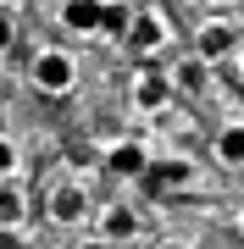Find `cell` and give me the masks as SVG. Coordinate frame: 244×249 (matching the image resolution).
<instances>
[{
    "label": "cell",
    "instance_id": "17",
    "mask_svg": "<svg viewBox=\"0 0 244 249\" xmlns=\"http://www.w3.org/2000/svg\"><path fill=\"white\" fill-rule=\"evenodd\" d=\"M233 100H239V106H244V72H239V78H233Z\"/></svg>",
    "mask_w": 244,
    "mask_h": 249
},
{
    "label": "cell",
    "instance_id": "6",
    "mask_svg": "<svg viewBox=\"0 0 244 249\" xmlns=\"http://www.w3.org/2000/svg\"><path fill=\"white\" fill-rule=\"evenodd\" d=\"M145 166H150V144H139V139H117V144H106V172H111V178L139 183V178H145Z\"/></svg>",
    "mask_w": 244,
    "mask_h": 249
},
{
    "label": "cell",
    "instance_id": "20",
    "mask_svg": "<svg viewBox=\"0 0 244 249\" xmlns=\"http://www.w3.org/2000/svg\"><path fill=\"white\" fill-rule=\"evenodd\" d=\"M161 249H189V244H161Z\"/></svg>",
    "mask_w": 244,
    "mask_h": 249
},
{
    "label": "cell",
    "instance_id": "13",
    "mask_svg": "<svg viewBox=\"0 0 244 249\" xmlns=\"http://www.w3.org/2000/svg\"><path fill=\"white\" fill-rule=\"evenodd\" d=\"M17 172H22V150L11 133H0V178H17Z\"/></svg>",
    "mask_w": 244,
    "mask_h": 249
},
{
    "label": "cell",
    "instance_id": "19",
    "mask_svg": "<svg viewBox=\"0 0 244 249\" xmlns=\"http://www.w3.org/2000/svg\"><path fill=\"white\" fill-rule=\"evenodd\" d=\"M239 238H244V205H239Z\"/></svg>",
    "mask_w": 244,
    "mask_h": 249
},
{
    "label": "cell",
    "instance_id": "16",
    "mask_svg": "<svg viewBox=\"0 0 244 249\" xmlns=\"http://www.w3.org/2000/svg\"><path fill=\"white\" fill-rule=\"evenodd\" d=\"M73 249H117V244H111V238H100V232H94V238H78Z\"/></svg>",
    "mask_w": 244,
    "mask_h": 249
},
{
    "label": "cell",
    "instance_id": "10",
    "mask_svg": "<svg viewBox=\"0 0 244 249\" xmlns=\"http://www.w3.org/2000/svg\"><path fill=\"white\" fill-rule=\"evenodd\" d=\"M28 222V194L17 178H0V227H22Z\"/></svg>",
    "mask_w": 244,
    "mask_h": 249
},
{
    "label": "cell",
    "instance_id": "18",
    "mask_svg": "<svg viewBox=\"0 0 244 249\" xmlns=\"http://www.w3.org/2000/svg\"><path fill=\"white\" fill-rule=\"evenodd\" d=\"M233 61H239V72H244V34H239V50H233Z\"/></svg>",
    "mask_w": 244,
    "mask_h": 249
},
{
    "label": "cell",
    "instance_id": "14",
    "mask_svg": "<svg viewBox=\"0 0 244 249\" xmlns=\"http://www.w3.org/2000/svg\"><path fill=\"white\" fill-rule=\"evenodd\" d=\"M200 78H206V61H200V55H189V61L172 67V83H178V89H194Z\"/></svg>",
    "mask_w": 244,
    "mask_h": 249
},
{
    "label": "cell",
    "instance_id": "11",
    "mask_svg": "<svg viewBox=\"0 0 244 249\" xmlns=\"http://www.w3.org/2000/svg\"><path fill=\"white\" fill-rule=\"evenodd\" d=\"M211 155H217L222 166H244V122H227L217 133V144H211Z\"/></svg>",
    "mask_w": 244,
    "mask_h": 249
},
{
    "label": "cell",
    "instance_id": "7",
    "mask_svg": "<svg viewBox=\"0 0 244 249\" xmlns=\"http://www.w3.org/2000/svg\"><path fill=\"white\" fill-rule=\"evenodd\" d=\"M94 227H100V238L128 244V238H139V227H145V222H139V211H133L128 199H106V205L94 211Z\"/></svg>",
    "mask_w": 244,
    "mask_h": 249
},
{
    "label": "cell",
    "instance_id": "5",
    "mask_svg": "<svg viewBox=\"0 0 244 249\" xmlns=\"http://www.w3.org/2000/svg\"><path fill=\"white\" fill-rule=\"evenodd\" d=\"M233 50H239V28L227 22V17H206V22L194 28V55H200L206 67H211V61H227Z\"/></svg>",
    "mask_w": 244,
    "mask_h": 249
},
{
    "label": "cell",
    "instance_id": "2",
    "mask_svg": "<svg viewBox=\"0 0 244 249\" xmlns=\"http://www.w3.org/2000/svg\"><path fill=\"white\" fill-rule=\"evenodd\" d=\"M172 94H178V83H172V72H155V67H139L133 83H128V100H133L139 116H161L172 106Z\"/></svg>",
    "mask_w": 244,
    "mask_h": 249
},
{
    "label": "cell",
    "instance_id": "4",
    "mask_svg": "<svg viewBox=\"0 0 244 249\" xmlns=\"http://www.w3.org/2000/svg\"><path fill=\"white\" fill-rule=\"evenodd\" d=\"M172 45V22L161 11H133V22H128V50L133 55H161Z\"/></svg>",
    "mask_w": 244,
    "mask_h": 249
},
{
    "label": "cell",
    "instance_id": "15",
    "mask_svg": "<svg viewBox=\"0 0 244 249\" xmlns=\"http://www.w3.org/2000/svg\"><path fill=\"white\" fill-rule=\"evenodd\" d=\"M11 39H17V28H11V17H6V11H0V55L11 50Z\"/></svg>",
    "mask_w": 244,
    "mask_h": 249
},
{
    "label": "cell",
    "instance_id": "21",
    "mask_svg": "<svg viewBox=\"0 0 244 249\" xmlns=\"http://www.w3.org/2000/svg\"><path fill=\"white\" fill-rule=\"evenodd\" d=\"M217 6H227V0H217Z\"/></svg>",
    "mask_w": 244,
    "mask_h": 249
},
{
    "label": "cell",
    "instance_id": "9",
    "mask_svg": "<svg viewBox=\"0 0 244 249\" xmlns=\"http://www.w3.org/2000/svg\"><path fill=\"white\" fill-rule=\"evenodd\" d=\"M100 11H106V0H61V28L67 34H100Z\"/></svg>",
    "mask_w": 244,
    "mask_h": 249
},
{
    "label": "cell",
    "instance_id": "3",
    "mask_svg": "<svg viewBox=\"0 0 244 249\" xmlns=\"http://www.w3.org/2000/svg\"><path fill=\"white\" fill-rule=\"evenodd\" d=\"M45 211H50V222H56V227H83V222L94 216V205H89V188H83V183L61 178V183L45 194Z\"/></svg>",
    "mask_w": 244,
    "mask_h": 249
},
{
    "label": "cell",
    "instance_id": "12",
    "mask_svg": "<svg viewBox=\"0 0 244 249\" xmlns=\"http://www.w3.org/2000/svg\"><path fill=\"white\" fill-rule=\"evenodd\" d=\"M128 22H133L128 0H106V11H100V34H106V39H128Z\"/></svg>",
    "mask_w": 244,
    "mask_h": 249
},
{
    "label": "cell",
    "instance_id": "8",
    "mask_svg": "<svg viewBox=\"0 0 244 249\" xmlns=\"http://www.w3.org/2000/svg\"><path fill=\"white\" fill-rule=\"evenodd\" d=\"M139 183L161 188V194H178V188H194V166H189V160H155L150 155V166H145Z\"/></svg>",
    "mask_w": 244,
    "mask_h": 249
},
{
    "label": "cell",
    "instance_id": "1",
    "mask_svg": "<svg viewBox=\"0 0 244 249\" xmlns=\"http://www.w3.org/2000/svg\"><path fill=\"white\" fill-rule=\"evenodd\" d=\"M28 78H34V89H39V94H56V100H61V94H73V89H78V55L50 45V50H39V55H34Z\"/></svg>",
    "mask_w": 244,
    "mask_h": 249
}]
</instances>
